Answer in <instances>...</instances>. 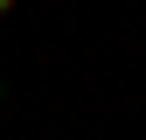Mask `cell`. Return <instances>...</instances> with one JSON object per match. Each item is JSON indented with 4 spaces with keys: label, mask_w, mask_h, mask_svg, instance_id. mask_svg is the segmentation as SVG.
Returning a JSON list of instances; mask_svg holds the SVG:
<instances>
[{
    "label": "cell",
    "mask_w": 146,
    "mask_h": 140,
    "mask_svg": "<svg viewBox=\"0 0 146 140\" xmlns=\"http://www.w3.org/2000/svg\"><path fill=\"white\" fill-rule=\"evenodd\" d=\"M7 7H14V0H0V14H7Z\"/></svg>",
    "instance_id": "cell-1"
},
{
    "label": "cell",
    "mask_w": 146,
    "mask_h": 140,
    "mask_svg": "<svg viewBox=\"0 0 146 140\" xmlns=\"http://www.w3.org/2000/svg\"><path fill=\"white\" fill-rule=\"evenodd\" d=\"M0 98H7V84H0Z\"/></svg>",
    "instance_id": "cell-2"
}]
</instances>
